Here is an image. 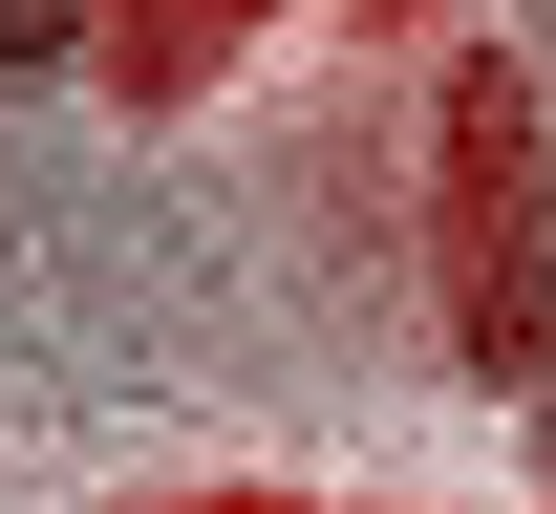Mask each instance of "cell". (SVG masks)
I'll return each instance as SVG.
<instances>
[{"instance_id":"1","label":"cell","mask_w":556,"mask_h":514,"mask_svg":"<svg viewBox=\"0 0 556 514\" xmlns=\"http://www.w3.org/2000/svg\"><path fill=\"white\" fill-rule=\"evenodd\" d=\"M65 43H86V0H0V86H22V65H65Z\"/></svg>"},{"instance_id":"3","label":"cell","mask_w":556,"mask_h":514,"mask_svg":"<svg viewBox=\"0 0 556 514\" xmlns=\"http://www.w3.org/2000/svg\"><path fill=\"white\" fill-rule=\"evenodd\" d=\"M535 43H556V0H535Z\"/></svg>"},{"instance_id":"2","label":"cell","mask_w":556,"mask_h":514,"mask_svg":"<svg viewBox=\"0 0 556 514\" xmlns=\"http://www.w3.org/2000/svg\"><path fill=\"white\" fill-rule=\"evenodd\" d=\"M535 472H556V386H535Z\"/></svg>"}]
</instances>
